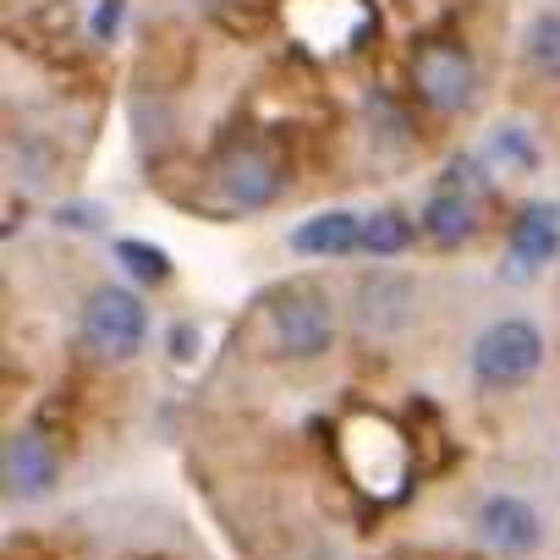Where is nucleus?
Masks as SVG:
<instances>
[{"instance_id": "obj_4", "label": "nucleus", "mask_w": 560, "mask_h": 560, "mask_svg": "<svg viewBox=\"0 0 560 560\" xmlns=\"http://www.w3.org/2000/svg\"><path fill=\"white\" fill-rule=\"evenodd\" d=\"M544 369V330L533 319H494L472 341V380L483 390H516Z\"/></svg>"}, {"instance_id": "obj_14", "label": "nucleus", "mask_w": 560, "mask_h": 560, "mask_svg": "<svg viewBox=\"0 0 560 560\" xmlns=\"http://www.w3.org/2000/svg\"><path fill=\"white\" fill-rule=\"evenodd\" d=\"M407 247H412V220H407L401 209H374V214H363V253L396 258V253H407Z\"/></svg>"}, {"instance_id": "obj_5", "label": "nucleus", "mask_w": 560, "mask_h": 560, "mask_svg": "<svg viewBox=\"0 0 560 560\" xmlns=\"http://www.w3.org/2000/svg\"><path fill=\"white\" fill-rule=\"evenodd\" d=\"M478 192H483V171L478 160H451L440 187L423 203V231L434 236V247H467L478 231Z\"/></svg>"}, {"instance_id": "obj_11", "label": "nucleus", "mask_w": 560, "mask_h": 560, "mask_svg": "<svg viewBox=\"0 0 560 560\" xmlns=\"http://www.w3.org/2000/svg\"><path fill=\"white\" fill-rule=\"evenodd\" d=\"M358 319L369 330H407L418 319V287L407 275H369L358 287Z\"/></svg>"}, {"instance_id": "obj_15", "label": "nucleus", "mask_w": 560, "mask_h": 560, "mask_svg": "<svg viewBox=\"0 0 560 560\" xmlns=\"http://www.w3.org/2000/svg\"><path fill=\"white\" fill-rule=\"evenodd\" d=\"M116 258H121V269L132 275V280H143V287H165L171 280V258L160 253V247H149V242H116Z\"/></svg>"}, {"instance_id": "obj_7", "label": "nucleus", "mask_w": 560, "mask_h": 560, "mask_svg": "<svg viewBox=\"0 0 560 560\" xmlns=\"http://www.w3.org/2000/svg\"><path fill=\"white\" fill-rule=\"evenodd\" d=\"M214 182H220V192H225L231 209H269L280 198V187H287V171H280V160L269 154V143L242 138V143H231L220 154Z\"/></svg>"}, {"instance_id": "obj_6", "label": "nucleus", "mask_w": 560, "mask_h": 560, "mask_svg": "<svg viewBox=\"0 0 560 560\" xmlns=\"http://www.w3.org/2000/svg\"><path fill=\"white\" fill-rule=\"evenodd\" d=\"M412 89L429 110L440 116H462L472 105V89H478V72H472V56L451 39H429L418 45L412 56Z\"/></svg>"}, {"instance_id": "obj_8", "label": "nucleus", "mask_w": 560, "mask_h": 560, "mask_svg": "<svg viewBox=\"0 0 560 560\" xmlns=\"http://www.w3.org/2000/svg\"><path fill=\"white\" fill-rule=\"evenodd\" d=\"M61 478V451L50 440V429L28 423L7 440V494L12 500H45Z\"/></svg>"}, {"instance_id": "obj_2", "label": "nucleus", "mask_w": 560, "mask_h": 560, "mask_svg": "<svg viewBox=\"0 0 560 560\" xmlns=\"http://www.w3.org/2000/svg\"><path fill=\"white\" fill-rule=\"evenodd\" d=\"M341 456H347V472L358 478L363 494L374 500H396L407 489V472H412V456H407V440L390 418L380 412H358L347 418L341 429Z\"/></svg>"}, {"instance_id": "obj_13", "label": "nucleus", "mask_w": 560, "mask_h": 560, "mask_svg": "<svg viewBox=\"0 0 560 560\" xmlns=\"http://www.w3.org/2000/svg\"><path fill=\"white\" fill-rule=\"evenodd\" d=\"M522 61H527V72L533 78H544V83H560V18H533V28H527V39H522Z\"/></svg>"}, {"instance_id": "obj_17", "label": "nucleus", "mask_w": 560, "mask_h": 560, "mask_svg": "<svg viewBox=\"0 0 560 560\" xmlns=\"http://www.w3.org/2000/svg\"><path fill=\"white\" fill-rule=\"evenodd\" d=\"M116 12H121V0H105L100 7V34H116Z\"/></svg>"}, {"instance_id": "obj_9", "label": "nucleus", "mask_w": 560, "mask_h": 560, "mask_svg": "<svg viewBox=\"0 0 560 560\" xmlns=\"http://www.w3.org/2000/svg\"><path fill=\"white\" fill-rule=\"evenodd\" d=\"M472 527H478V538H483L489 549H500V555H533L538 538H544V522H538V511H533L522 494H489V500L472 511Z\"/></svg>"}, {"instance_id": "obj_12", "label": "nucleus", "mask_w": 560, "mask_h": 560, "mask_svg": "<svg viewBox=\"0 0 560 560\" xmlns=\"http://www.w3.org/2000/svg\"><path fill=\"white\" fill-rule=\"evenodd\" d=\"M352 247H363V214L352 209H325L292 231V253L303 258H347Z\"/></svg>"}, {"instance_id": "obj_10", "label": "nucleus", "mask_w": 560, "mask_h": 560, "mask_svg": "<svg viewBox=\"0 0 560 560\" xmlns=\"http://www.w3.org/2000/svg\"><path fill=\"white\" fill-rule=\"evenodd\" d=\"M560 253V209L555 203H527L511 225L505 247V280H533L549 258Z\"/></svg>"}, {"instance_id": "obj_1", "label": "nucleus", "mask_w": 560, "mask_h": 560, "mask_svg": "<svg viewBox=\"0 0 560 560\" xmlns=\"http://www.w3.org/2000/svg\"><path fill=\"white\" fill-rule=\"evenodd\" d=\"M258 330L264 347L287 363H314L330 352L336 341V308L314 280H292V287H275L258 303Z\"/></svg>"}, {"instance_id": "obj_16", "label": "nucleus", "mask_w": 560, "mask_h": 560, "mask_svg": "<svg viewBox=\"0 0 560 560\" xmlns=\"http://www.w3.org/2000/svg\"><path fill=\"white\" fill-rule=\"evenodd\" d=\"M489 160H500V165H511V171H533V165H538V149H533L527 132L500 127V132L489 138Z\"/></svg>"}, {"instance_id": "obj_3", "label": "nucleus", "mask_w": 560, "mask_h": 560, "mask_svg": "<svg viewBox=\"0 0 560 560\" xmlns=\"http://www.w3.org/2000/svg\"><path fill=\"white\" fill-rule=\"evenodd\" d=\"M149 336V308L138 292L127 287H100L89 303H83V319H78V347L100 363H127Z\"/></svg>"}]
</instances>
